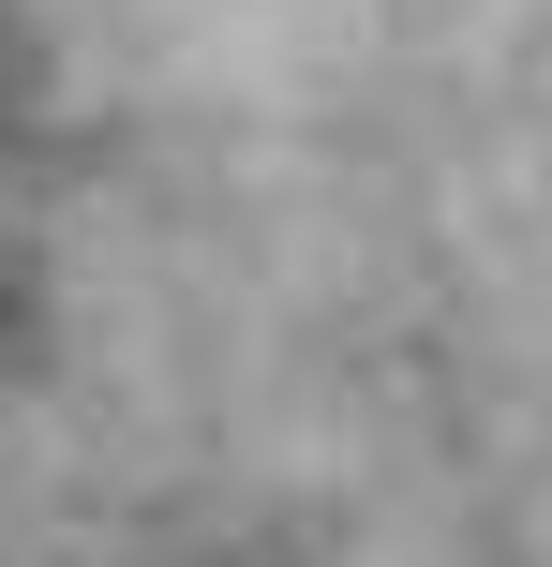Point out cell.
I'll return each instance as SVG.
<instances>
[{
	"label": "cell",
	"mask_w": 552,
	"mask_h": 567,
	"mask_svg": "<svg viewBox=\"0 0 552 567\" xmlns=\"http://www.w3.org/2000/svg\"><path fill=\"white\" fill-rule=\"evenodd\" d=\"M0 105H15V45H0Z\"/></svg>",
	"instance_id": "6da1fadb"
}]
</instances>
